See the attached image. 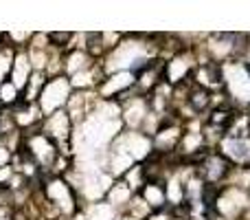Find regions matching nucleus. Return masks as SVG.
<instances>
[{"label":"nucleus","mask_w":250,"mask_h":220,"mask_svg":"<svg viewBox=\"0 0 250 220\" xmlns=\"http://www.w3.org/2000/svg\"><path fill=\"white\" fill-rule=\"evenodd\" d=\"M248 71H250V66H248Z\"/></svg>","instance_id":"obj_1"}]
</instances>
